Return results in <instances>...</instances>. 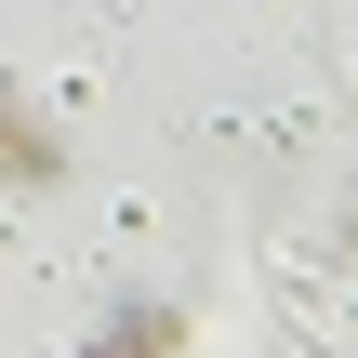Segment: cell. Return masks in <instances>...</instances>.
<instances>
[{
    "mask_svg": "<svg viewBox=\"0 0 358 358\" xmlns=\"http://www.w3.org/2000/svg\"><path fill=\"white\" fill-rule=\"evenodd\" d=\"M0 159H13V173H53V133H27V120L0 106Z\"/></svg>",
    "mask_w": 358,
    "mask_h": 358,
    "instance_id": "cell-1",
    "label": "cell"
}]
</instances>
